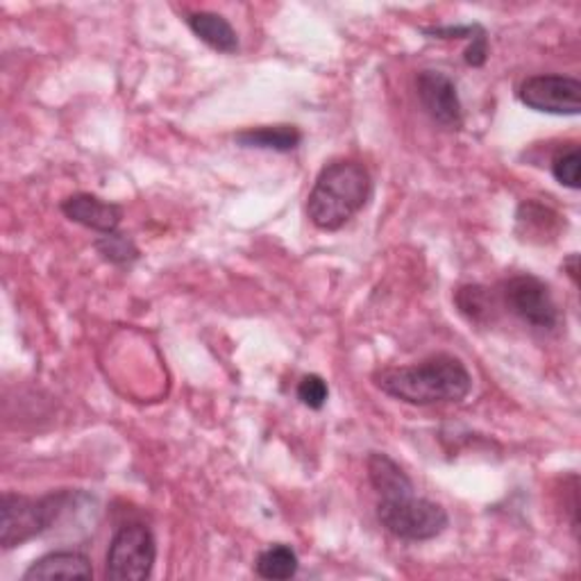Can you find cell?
Segmentation results:
<instances>
[{
	"label": "cell",
	"mask_w": 581,
	"mask_h": 581,
	"mask_svg": "<svg viewBox=\"0 0 581 581\" xmlns=\"http://www.w3.org/2000/svg\"><path fill=\"white\" fill-rule=\"evenodd\" d=\"M375 384L382 393L416 407L461 403L472 391V377L465 363L446 352L431 354L414 366L380 371Z\"/></svg>",
	"instance_id": "1"
},
{
	"label": "cell",
	"mask_w": 581,
	"mask_h": 581,
	"mask_svg": "<svg viewBox=\"0 0 581 581\" xmlns=\"http://www.w3.org/2000/svg\"><path fill=\"white\" fill-rule=\"evenodd\" d=\"M371 196L369 168L354 160H337L318 173L307 198V216L318 230L337 232L369 205Z\"/></svg>",
	"instance_id": "2"
},
{
	"label": "cell",
	"mask_w": 581,
	"mask_h": 581,
	"mask_svg": "<svg viewBox=\"0 0 581 581\" xmlns=\"http://www.w3.org/2000/svg\"><path fill=\"white\" fill-rule=\"evenodd\" d=\"M73 500H76V493L70 491H53L42 497L6 493L0 502V545L3 550L19 548V545L48 531Z\"/></svg>",
	"instance_id": "3"
},
{
	"label": "cell",
	"mask_w": 581,
	"mask_h": 581,
	"mask_svg": "<svg viewBox=\"0 0 581 581\" xmlns=\"http://www.w3.org/2000/svg\"><path fill=\"white\" fill-rule=\"evenodd\" d=\"M377 520L395 538L412 542L441 536L450 525V516L439 502L418 497L416 493L380 500Z\"/></svg>",
	"instance_id": "4"
},
{
	"label": "cell",
	"mask_w": 581,
	"mask_h": 581,
	"mask_svg": "<svg viewBox=\"0 0 581 581\" xmlns=\"http://www.w3.org/2000/svg\"><path fill=\"white\" fill-rule=\"evenodd\" d=\"M157 561V542L153 531L141 525H123L109 542L105 577L112 581H143L153 574Z\"/></svg>",
	"instance_id": "5"
},
{
	"label": "cell",
	"mask_w": 581,
	"mask_h": 581,
	"mask_svg": "<svg viewBox=\"0 0 581 581\" xmlns=\"http://www.w3.org/2000/svg\"><path fill=\"white\" fill-rule=\"evenodd\" d=\"M504 305L536 330H555L561 320L550 286L534 275H516L502 284Z\"/></svg>",
	"instance_id": "6"
},
{
	"label": "cell",
	"mask_w": 581,
	"mask_h": 581,
	"mask_svg": "<svg viewBox=\"0 0 581 581\" xmlns=\"http://www.w3.org/2000/svg\"><path fill=\"white\" fill-rule=\"evenodd\" d=\"M518 98L534 112L555 114V117H579L581 112V83L559 73L548 76H531L520 89Z\"/></svg>",
	"instance_id": "7"
},
{
	"label": "cell",
	"mask_w": 581,
	"mask_h": 581,
	"mask_svg": "<svg viewBox=\"0 0 581 581\" xmlns=\"http://www.w3.org/2000/svg\"><path fill=\"white\" fill-rule=\"evenodd\" d=\"M416 94L427 117L446 130H461L463 105L457 85L443 70H420L416 76Z\"/></svg>",
	"instance_id": "8"
},
{
	"label": "cell",
	"mask_w": 581,
	"mask_h": 581,
	"mask_svg": "<svg viewBox=\"0 0 581 581\" xmlns=\"http://www.w3.org/2000/svg\"><path fill=\"white\" fill-rule=\"evenodd\" d=\"M62 213L68 221L78 223L87 230L109 234L117 232L123 221V207L117 202L102 200L94 194H73L62 200Z\"/></svg>",
	"instance_id": "9"
},
{
	"label": "cell",
	"mask_w": 581,
	"mask_h": 581,
	"mask_svg": "<svg viewBox=\"0 0 581 581\" xmlns=\"http://www.w3.org/2000/svg\"><path fill=\"white\" fill-rule=\"evenodd\" d=\"M94 568L87 555L78 550H55L36 559L25 572L23 581H48V579H91Z\"/></svg>",
	"instance_id": "10"
},
{
	"label": "cell",
	"mask_w": 581,
	"mask_h": 581,
	"mask_svg": "<svg viewBox=\"0 0 581 581\" xmlns=\"http://www.w3.org/2000/svg\"><path fill=\"white\" fill-rule=\"evenodd\" d=\"M187 25L202 44L211 51L234 55L239 51V36L232 23L216 12H194L187 17Z\"/></svg>",
	"instance_id": "11"
},
{
	"label": "cell",
	"mask_w": 581,
	"mask_h": 581,
	"mask_svg": "<svg viewBox=\"0 0 581 581\" xmlns=\"http://www.w3.org/2000/svg\"><path fill=\"white\" fill-rule=\"evenodd\" d=\"M366 465H369V480H371L373 489L377 491L380 500L416 493L414 482L409 480L407 472L399 468V463L393 461L388 454L373 452L369 457Z\"/></svg>",
	"instance_id": "12"
},
{
	"label": "cell",
	"mask_w": 581,
	"mask_h": 581,
	"mask_svg": "<svg viewBox=\"0 0 581 581\" xmlns=\"http://www.w3.org/2000/svg\"><path fill=\"white\" fill-rule=\"evenodd\" d=\"M234 139L239 145H243V149L290 153L300 145L303 132L296 125H262V128L243 130Z\"/></svg>",
	"instance_id": "13"
},
{
	"label": "cell",
	"mask_w": 581,
	"mask_h": 581,
	"mask_svg": "<svg viewBox=\"0 0 581 581\" xmlns=\"http://www.w3.org/2000/svg\"><path fill=\"white\" fill-rule=\"evenodd\" d=\"M300 568L298 555L294 548H288V545H271L268 550H264L257 561H254V572H257L262 579H273V581H284L296 577Z\"/></svg>",
	"instance_id": "14"
},
{
	"label": "cell",
	"mask_w": 581,
	"mask_h": 581,
	"mask_svg": "<svg viewBox=\"0 0 581 581\" xmlns=\"http://www.w3.org/2000/svg\"><path fill=\"white\" fill-rule=\"evenodd\" d=\"M94 248H96V252L100 254L105 262L117 264V266L132 264V262H136L141 257V252L134 245V241L128 234H121V232L100 234L94 241Z\"/></svg>",
	"instance_id": "15"
},
{
	"label": "cell",
	"mask_w": 581,
	"mask_h": 581,
	"mask_svg": "<svg viewBox=\"0 0 581 581\" xmlns=\"http://www.w3.org/2000/svg\"><path fill=\"white\" fill-rule=\"evenodd\" d=\"M454 303L459 311L472 320V322H484L491 318L493 311V296L489 294V288L480 284H465L457 290Z\"/></svg>",
	"instance_id": "16"
},
{
	"label": "cell",
	"mask_w": 581,
	"mask_h": 581,
	"mask_svg": "<svg viewBox=\"0 0 581 581\" xmlns=\"http://www.w3.org/2000/svg\"><path fill=\"white\" fill-rule=\"evenodd\" d=\"M518 226H527L525 234H531L534 228H538V232L545 234H552L555 228L559 226V213L552 211L550 207H542L538 202H523L518 207Z\"/></svg>",
	"instance_id": "17"
},
{
	"label": "cell",
	"mask_w": 581,
	"mask_h": 581,
	"mask_svg": "<svg viewBox=\"0 0 581 581\" xmlns=\"http://www.w3.org/2000/svg\"><path fill=\"white\" fill-rule=\"evenodd\" d=\"M579 166H581V153L577 145H570L568 151H561L552 160V175L559 185L577 191L579 189Z\"/></svg>",
	"instance_id": "18"
},
{
	"label": "cell",
	"mask_w": 581,
	"mask_h": 581,
	"mask_svg": "<svg viewBox=\"0 0 581 581\" xmlns=\"http://www.w3.org/2000/svg\"><path fill=\"white\" fill-rule=\"evenodd\" d=\"M327 397H330V388H327V382L320 375H305L300 380L298 399L305 407L320 412L327 403Z\"/></svg>",
	"instance_id": "19"
},
{
	"label": "cell",
	"mask_w": 581,
	"mask_h": 581,
	"mask_svg": "<svg viewBox=\"0 0 581 581\" xmlns=\"http://www.w3.org/2000/svg\"><path fill=\"white\" fill-rule=\"evenodd\" d=\"M463 59L472 68H480V66L486 64V59H489V34H486L484 28L470 40V44H468V48L463 53Z\"/></svg>",
	"instance_id": "20"
},
{
	"label": "cell",
	"mask_w": 581,
	"mask_h": 581,
	"mask_svg": "<svg viewBox=\"0 0 581 581\" xmlns=\"http://www.w3.org/2000/svg\"><path fill=\"white\" fill-rule=\"evenodd\" d=\"M563 271L572 279V284H579V254H570V257L563 262Z\"/></svg>",
	"instance_id": "21"
}]
</instances>
